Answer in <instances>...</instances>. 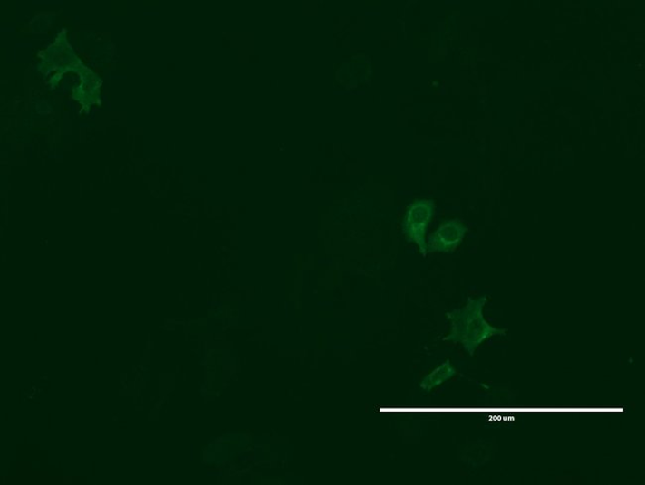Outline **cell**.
Returning <instances> with one entry per match:
<instances>
[{
	"instance_id": "cell-1",
	"label": "cell",
	"mask_w": 645,
	"mask_h": 485,
	"mask_svg": "<svg viewBox=\"0 0 645 485\" xmlns=\"http://www.w3.org/2000/svg\"><path fill=\"white\" fill-rule=\"evenodd\" d=\"M486 302V297L478 300L470 299L466 307L448 315L452 321V333L447 339L462 343L470 354L486 338L495 335H505L504 329L488 325L484 319L483 308Z\"/></svg>"
},
{
	"instance_id": "cell-2",
	"label": "cell",
	"mask_w": 645,
	"mask_h": 485,
	"mask_svg": "<svg viewBox=\"0 0 645 485\" xmlns=\"http://www.w3.org/2000/svg\"><path fill=\"white\" fill-rule=\"evenodd\" d=\"M435 204L430 200L415 201L409 208L402 223L403 234L409 242L419 247L420 252L426 256L428 244L426 242V233L432 221Z\"/></svg>"
},
{
	"instance_id": "cell-3",
	"label": "cell",
	"mask_w": 645,
	"mask_h": 485,
	"mask_svg": "<svg viewBox=\"0 0 645 485\" xmlns=\"http://www.w3.org/2000/svg\"><path fill=\"white\" fill-rule=\"evenodd\" d=\"M467 231L459 220L445 222L428 240V252H451L461 244Z\"/></svg>"
},
{
	"instance_id": "cell-4",
	"label": "cell",
	"mask_w": 645,
	"mask_h": 485,
	"mask_svg": "<svg viewBox=\"0 0 645 485\" xmlns=\"http://www.w3.org/2000/svg\"><path fill=\"white\" fill-rule=\"evenodd\" d=\"M454 374V368L450 364L447 363L428 377V380H425V383H428V386H425L424 388H432L437 385H440L443 381L449 379V377H451Z\"/></svg>"
}]
</instances>
